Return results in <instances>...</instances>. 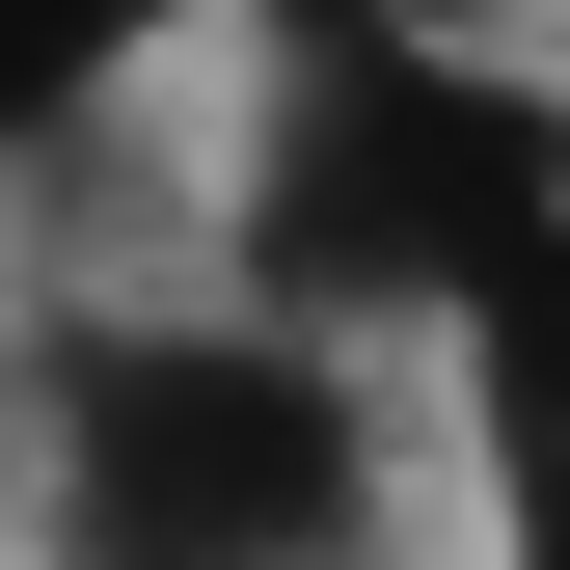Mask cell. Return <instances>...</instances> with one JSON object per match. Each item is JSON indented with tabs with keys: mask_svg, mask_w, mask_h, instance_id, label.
<instances>
[{
	"mask_svg": "<svg viewBox=\"0 0 570 570\" xmlns=\"http://www.w3.org/2000/svg\"><path fill=\"white\" fill-rule=\"evenodd\" d=\"M517 245H570V82H517L435 0H272L245 136H218V299L326 353H462Z\"/></svg>",
	"mask_w": 570,
	"mask_h": 570,
	"instance_id": "1",
	"label": "cell"
},
{
	"mask_svg": "<svg viewBox=\"0 0 570 570\" xmlns=\"http://www.w3.org/2000/svg\"><path fill=\"white\" fill-rule=\"evenodd\" d=\"M407 407L272 299H55L28 326V570H381Z\"/></svg>",
	"mask_w": 570,
	"mask_h": 570,
	"instance_id": "2",
	"label": "cell"
},
{
	"mask_svg": "<svg viewBox=\"0 0 570 570\" xmlns=\"http://www.w3.org/2000/svg\"><path fill=\"white\" fill-rule=\"evenodd\" d=\"M462 407V570H570V245H517L435 353Z\"/></svg>",
	"mask_w": 570,
	"mask_h": 570,
	"instance_id": "3",
	"label": "cell"
},
{
	"mask_svg": "<svg viewBox=\"0 0 570 570\" xmlns=\"http://www.w3.org/2000/svg\"><path fill=\"white\" fill-rule=\"evenodd\" d=\"M190 28H218V0H0V136H28V164H82ZM245 28H272V0H245Z\"/></svg>",
	"mask_w": 570,
	"mask_h": 570,
	"instance_id": "4",
	"label": "cell"
}]
</instances>
